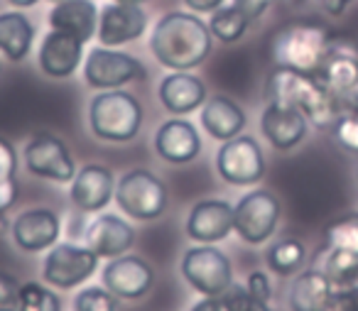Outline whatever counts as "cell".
I'll return each instance as SVG.
<instances>
[{
	"mask_svg": "<svg viewBox=\"0 0 358 311\" xmlns=\"http://www.w3.org/2000/svg\"><path fill=\"white\" fill-rule=\"evenodd\" d=\"M211 30L196 13L172 10L162 15L150 35V52L172 71H192L211 55Z\"/></svg>",
	"mask_w": 358,
	"mask_h": 311,
	"instance_id": "1",
	"label": "cell"
},
{
	"mask_svg": "<svg viewBox=\"0 0 358 311\" xmlns=\"http://www.w3.org/2000/svg\"><path fill=\"white\" fill-rule=\"evenodd\" d=\"M265 96L270 103L299 110L317 128H334L343 110L338 99L319 81L317 74H304V71L287 69V66H275L270 71Z\"/></svg>",
	"mask_w": 358,
	"mask_h": 311,
	"instance_id": "2",
	"label": "cell"
},
{
	"mask_svg": "<svg viewBox=\"0 0 358 311\" xmlns=\"http://www.w3.org/2000/svg\"><path fill=\"white\" fill-rule=\"evenodd\" d=\"M329 42L331 32L319 22H289L273 35L270 55L278 66L317 74Z\"/></svg>",
	"mask_w": 358,
	"mask_h": 311,
	"instance_id": "3",
	"label": "cell"
},
{
	"mask_svg": "<svg viewBox=\"0 0 358 311\" xmlns=\"http://www.w3.org/2000/svg\"><path fill=\"white\" fill-rule=\"evenodd\" d=\"M89 128L103 143H130L143 128V106L128 91H101L89 103Z\"/></svg>",
	"mask_w": 358,
	"mask_h": 311,
	"instance_id": "4",
	"label": "cell"
},
{
	"mask_svg": "<svg viewBox=\"0 0 358 311\" xmlns=\"http://www.w3.org/2000/svg\"><path fill=\"white\" fill-rule=\"evenodd\" d=\"M115 203L133 221H155L167 211V187L150 169H128L115 184Z\"/></svg>",
	"mask_w": 358,
	"mask_h": 311,
	"instance_id": "5",
	"label": "cell"
},
{
	"mask_svg": "<svg viewBox=\"0 0 358 311\" xmlns=\"http://www.w3.org/2000/svg\"><path fill=\"white\" fill-rule=\"evenodd\" d=\"M182 277L192 289H196L204 296H221L234 284V267L226 252H221L214 245L189 247L182 257Z\"/></svg>",
	"mask_w": 358,
	"mask_h": 311,
	"instance_id": "6",
	"label": "cell"
},
{
	"mask_svg": "<svg viewBox=\"0 0 358 311\" xmlns=\"http://www.w3.org/2000/svg\"><path fill=\"white\" fill-rule=\"evenodd\" d=\"M280 221V201L268 189H253L234 206V231L248 245H263Z\"/></svg>",
	"mask_w": 358,
	"mask_h": 311,
	"instance_id": "7",
	"label": "cell"
},
{
	"mask_svg": "<svg viewBox=\"0 0 358 311\" xmlns=\"http://www.w3.org/2000/svg\"><path fill=\"white\" fill-rule=\"evenodd\" d=\"M145 76L148 71L140 59L128 52H118L115 47H94L84 62V79L96 91L120 89L130 81H143Z\"/></svg>",
	"mask_w": 358,
	"mask_h": 311,
	"instance_id": "8",
	"label": "cell"
},
{
	"mask_svg": "<svg viewBox=\"0 0 358 311\" xmlns=\"http://www.w3.org/2000/svg\"><path fill=\"white\" fill-rule=\"evenodd\" d=\"M96 267H99V255L89 245L57 243L42 262V277L57 289H74L94 275Z\"/></svg>",
	"mask_w": 358,
	"mask_h": 311,
	"instance_id": "9",
	"label": "cell"
},
{
	"mask_svg": "<svg viewBox=\"0 0 358 311\" xmlns=\"http://www.w3.org/2000/svg\"><path fill=\"white\" fill-rule=\"evenodd\" d=\"M216 172L231 187H253L265 177L263 150L250 135H236L216 152Z\"/></svg>",
	"mask_w": 358,
	"mask_h": 311,
	"instance_id": "10",
	"label": "cell"
},
{
	"mask_svg": "<svg viewBox=\"0 0 358 311\" xmlns=\"http://www.w3.org/2000/svg\"><path fill=\"white\" fill-rule=\"evenodd\" d=\"M25 167L32 177L50 179L57 184H71L76 177V164L71 159V152L57 135L37 133L25 145Z\"/></svg>",
	"mask_w": 358,
	"mask_h": 311,
	"instance_id": "11",
	"label": "cell"
},
{
	"mask_svg": "<svg viewBox=\"0 0 358 311\" xmlns=\"http://www.w3.org/2000/svg\"><path fill=\"white\" fill-rule=\"evenodd\" d=\"M319 81L331 91L341 103L358 86V45L348 37H331L327 55L317 71Z\"/></svg>",
	"mask_w": 358,
	"mask_h": 311,
	"instance_id": "12",
	"label": "cell"
},
{
	"mask_svg": "<svg viewBox=\"0 0 358 311\" xmlns=\"http://www.w3.org/2000/svg\"><path fill=\"white\" fill-rule=\"evenodd\" d=\"M103 287L115 294V299L138 301L150 294L155 284V270L150 262H145L138 255H118L110 257V262L103 267Z\"/></svg>",
	"mask_w": 358,
	"mask_h": 311,
	"instance_id": "13",
	"label": "cell"
},
{
	"mask_svg": "<svg viewBox=\"0 0 358 311\" xmlns=\"http://www.w3.org/2000/svg\"><path fill=\"white\" fill-rule=\"evenodd\" d=\"M148 27V13L135 3H108L99 13L96 37L103 47H120L138 40Z\"/></svg>",
	"mask_w": 358,
	"mask_h": 311,
	"instance_id": "14",
	"label": "cell"
},
{
	"mask_svg": "<svg viewBox=\"0 0 358 311\" xmlns=\"http://www.w3.org/2000/svg\"><path fill=\"white\" fill-rule=\"evenodd\" d=\"M62 236V218L52 208H27L13 221V243L22 252H45Z\"/></svg>",
	"mask_w": 358,
	"mask_h": 311,
	"instance_id": "15",
	"label": "cell"
},
{
	"mask_svg": "<svg viewBox=\"0 0 358 311\" xmlns=\"http://www.w3.org/2000/svg\"><path fill=\"white\" fill-rule=\"evenodd\" d=\"M234 231V206L224 198H204L192 206L187 216V236L194 243L214 245Z\"/></svg>",
	"mask_w": 358,
	"mask_h": 311,
	"instance_id": "16",
	"label": "cell"
},
{
	"mask_svg": "<svg viewBox=\"0 0 358 311\" xmlns=\"http://www.w3.org/2000/svg\"><path fill=\"white\" fill-rule=\"evenodd\" d=\"M115 196V177L103 164H86L71 179L69 198L81 213L103 211Z\"/></svg>",
	"mask_w": 358,
	"mask_h": 311,
	"instance_id": "17",
	"label": "cell"
},
{
	"mask_svg": "<svg viewBox=\"0 0 358 311\" xmlns=\"http://www.w3.org/2000/svg\"><path fill=\"white\" fill-rule=\"evenodd\" d=\"M84 59V42L59 30H50L37 52L40 69L50 79H69Z\"/></svg>",
	"mask_w": 358,
	"mask_h": 311,
	"instance_id": "18",
	"label": "cell"
},
{
	"mask_svg": "<svg viewBox=\"0 0 358 311\" xmlns=\"http://www.w3.org/2000/svg\"><path fill=\"white\" fill-rule=\"evenodd\" d=\"M155 152L167 164H189L199 157L201 138L189 120L172 118L155 133Z\"/></svg>",
	"mask_w": 358,
	"mask_h": 311,
	"instance_id": "19",
	"label": "cell"
},
{
	"mask_svg": "<svg viewBox=\"0 0 358 311\" xmlns=\"http://www.w3.org/2000/svg\"><path fill=\"white\" fill-rule=\"evenodd\" d=\"M84 240L99 257H118L125 255L135 245V231L128 221L113 213H103L89 221L84 231Z\"/></svg>",
	"mask_w": 358,
	"mask_h": 311,
	"instance_id": "20",
	"label": "cell"
},
{
	"mask_svg": "<svg viewBox=\"0 0 358 311\" xmlns=\"http://www.w3.org/2000/svg\"><path fill=\"white\" fill-rule=\"evenodd\" d=\"M159 103L164 106V110L172 115H189L196 108L204 106L206 86L199 76L189 74V71H172L159 81Z\"/></svg>",
	"mask_w": 358,
	"mask_h": 311,
	"instance_id": "21",
	"label": "cell"
},
{
	"mask_svg": "<svg viewBox=\"0 0 358 311\" xmlns=\"http://www.w3.org/2000/svg\"><path fill=\"white\" fill-rule=\"evenodd\" d=\"M260 130L275 150L287 152L304 140L307 118L299 110L287 108V106L268 103V108L263 110V118H260Z\"/></svg>",
	"mask_w": 358,
	"mask_h": 311,
	"instance_id": "22",
	"label": "cell"
},
{
	"mask_svg": "<svg viewBox=\"0 0 358 311\" xmlns=\"http://www.w3.org/2000/svg\"><path fill=\"white\" fill-rule=\"evenodd\" d=\"M99 8L91 0H59L50 10V30H59L86 45L99 30Z\"/></svg>",
	"mask_w": 358,
	"mask_h": 311,
	"instance_id": "23",
	"label": "cell"
},
{
	"mask_svg": "<svg viewBox=\"0 0 358 311\" xmlns=\"http://www.w3.org/2000/svg\"><path fill=\"white\" fill-rule=\"evenodd\" d=\"M334 282L322 270L297 272L289 287V309L292 311H329L334 301Z\"/></svg>",
	"mask_w": 358,
	"mask_h": 311,
	"instance_id": "24",
	"label": "cell"
},
{
	"mask_svg": "<svg viewBox=\"0 0 358 311\" xmlns=\"http://www.w3.org/2000/svg\"><path fill=\"white\" fill-rule=\"evenodd\" d=\"M201 125L219 143L236 138L245 128V113L229 96H211L201 106Z\"/></svg>",
	"mask_w": 358,
	"mask_h": 311,
	"instance_id": "25",
	"label": "cell"
},
{
	"mask_svg": "<svg viewBox=\"0 0 358 311\" xmlns=\"http://www.w3.org/2000/svg\"><path fill=\"white\" fill-rule=\"evenodd\" d=\"M35 42V27L30 17L17 10L0 13V55L10 62L27 59Z\"/></svg>",
	"mask_w": 358,
	"mask_h": 311,
	"instance_id": "26",
	"label": "cell"
},
{
	"mask_svg": "<svg viewBox=\"0 0 358 311\" xmlns=\"http://www.w3.org/2000/svg\"><path fill=\"white\" fill-rule=\"evenodd\" d=\"M304 260H307V250H304V243L297 238H282L275 245L268 247L265 252V262H268V270H273L280 277H292L302 270Z\"/></svg>",
	"mask_w": 358,
	"mask_h": 311,
	"instance_id": "27",
	"label": "cell"
},
{
	"mask_svg": "<svg viewBox=\"0 0 358 311\" xmlns=\"http://www.w3.org/2000/svg\"><path fill=\"white\" fill-rule=\"evenodd\" d=\"M248 25H250V17L238 6H221L219 10L211 13V20H209L211 35L224 42V45L238 42L245 35Z\"/></svg>",
	"mask_w": 358,
	"mask_h": 311,
	"instance_id": "28",
	"label": "cell"
},
{
	"mask_svg": "<svg viewBox=\"0 0 358 311\" xmlns=\"http://www.w3.org/2000/svg\"><path fill=\"white\" fill-rule=\"evenodd\" d=\"M319 262H322V272L334 282V287H346L348 280L356 275L358 270V252L353 250H338V247H319Z\"/></svg>",
	"mask_w": 358,
	"mask_h": 311,
	"instance_id": "29",
	"label": "cell"
},
{
	"mask_svg": "<svg viewBox=\"0 0 358 311\" xmlns=\"http://www.w3.org/2000/svg\"><path fill=\"white\" fill-rule=\"evenodd\" d=\"M324 245L358 252V213H348L324 228Z\"/></svg>",
	"mask_w": 358,
	"mask_h": 311,
	"instance_id": "30",
	"label": "cell"
},
{
	"mask_svg": "<svg viewBox=\"0 0 358 311\" xmlns=\"http://www.w3.org/2000/svg\"><path fill=\"white\" fill-rule=\"evenodd\" d=\"M15 311H62V299L40 282H25Z\"/></svg>",
	"mask_w": 358,
	"mask_h": 311,
	"instance_id": "31",
	"label": "cell"
},
{
	"mask_svg": "<svg viewBox=\"0 0 358 311\" xmlns=\"http://www.w3.org/2000/svg\"><path fill=\"white\" fill-rule=\"evenodd\" d=\"M219 301H221V306H224V311H273L270 304L255 299V296L241 284H231L229 289L219 296Z\"/></svg>",
	"mask_w": 358,
	"mask_h": 311,
	"instance_id": "32",
	"label": "cell"
},
{
	"mask_svg": "<svg viewBox=\"0 0 358 311\" xmlns=\"http://www.w3.org/2000/svg\"><path fill=\"white\" fill-rule=\"evenodd\" d=\"M331 130L343 150L358 154V108H343Z\"/></svg>",
	"mask_w": 358,
	"mask_h": 311,
	"instance_id": "33",
	"label": "cell"
},
{
	"mask_svg": "<svg viewBox=\"0 0 358 311\" xmlns=\"http://www.w3.org/2000/svg\"><path fill=\"white\" fill-rule=\"evenodd\" d=\"M74 311H115V294L106 287H84L74 299Z\"/></svg>",
	"mask_w": 358,
	"mask_h": 311,
	"instance_id": "34",
	"label": "cell"
},
{
	"mask_svg": "<svg viewBox=\"0 0 358 311\" xmlns=\"http://www.w3.org/2000/svg\"><path fill=\"white\" fill-rule=\"evenodd\" d=\"M245 289H248L255 299L265 301V304H270V299H273V284H270L268 275H265V272H260V270L250 272L248 282H245Z\"/></svg>",
	"mask_w": 358,
	"mask_h": 311,
	"instance_id": "35",
	"label": "cell"
},
{
	"mask_svg": "<svg viewBox=\"0 0 358 311\" xmlns=\"http://www.w3.org/2000/svg\"><path fill=\"white\" fill-rule=\"evenodd\" d=\"M22 284L17 282V277H13L10 272H0V306H13L15 309L17 299H20Z\"/></svg>",
	"mask_w": 358,
	"mask_h": 311,
	"instance_id": "36",
	"label": "cell"
},
{
	"mask_svg": "<svg viewBox=\"0 0 358 311\" xmlns=\"http://www.w3.org/2000/svg\"><path fill=\"white\" fill-rule=\"evenodd\" d=\"M15 167H17L15 147L6 138H0V179L15 177Z\"/></svg>",
	"mask_w": 358,
	"mask_h": 311,
	"instance_id": "37",
	"label": "cell"
},
{
	"mask_svg": "<svg viewBox=\"0 0 358 311\" xmlns=\"http://www.w3.org/2000/svg\"><path fill=\"white\" fill-rule=\"evenodd\" d=\"M17 198V182L15 177L0 179V218L10 211V206L15 203Z\"/></svg>",
	"mask_w": 358,
	"mask_h": 311,
	"instance_id": "38",
	"label": "cell"
},
{
	"mask_svg": "<svg viewBox=\"0 0 358 311\" xmlns=\"http://www.w3.org/2000/svg\"><path fill=\"white\" fill-rule=\"evenodd\" d=\"M273 3H275V0H234V6H238L241 10L250 17V20H255V17L263 15V13L268 10Z\"/></svg>",
	"mask_w": 358,
	"mask_h": 311,
	"instance_id": "39",
	"label": "cell"
},
{
	"mask_svg": "<svg viewBox=\"0 0 358 311\" xmlns=\"http://www.w3.org/2000/svg\"><path fill=\"white\" fill-rule=\"evenodd\" d=\"M185 3L192 13H196V15H211V13L219 10V8L224 6L226 0H185Z\"/></svg>",
	"mask_w": 358,
	"mask_h": 311,
	"instance_id": "40",
	"label": "cell"
},
{
	"mask_svg": "<svg viewBox=\"0 0 358 311\" xmlns=\"http://www.w3.org/2000/svg\"><path fill=\"white\" fill-rule=\"evenodd\" d=\"M317 3L329 13V15H341V13L351 6L353 0H317Z\"/></svg>",
	"mask_w": 358,
	"mask_h": 311,
	"instance_id": "41",
	"label": "cell"
},
{
	"mask_svg": "<svg viewBox=\"0 0 358 311\" xmlns=\"http://www.w3.org/2000/svg\"><path fill=\"white\" fill-rule=\"evenodd\" d=\"M189 311H224V306H221L219 296H204V299L196 301Z\"/></svg>",
	"mask_w": 358,
	"mask_h": 311,
	"instance_id": "42",
	"label": "cell"
},
{
	"mask_svg": "<svg viewBox=\"0 0 358 311\" xmlns=\"http://www.w3.org/2000/svg\"><path fill=\"white\" fill-rule=\"evenodd\" d=\"M338 289H346V291H353V294L358 296V270H356V275L348 280V284L346 287H338Z\"/></svg>",
	"mask_w": 358,
	"mask_h": 311,
	"instance_id": "43",
	"label": "cell"
},
{
	"mask_svg": "<svg viewBox=\"0 0 358 311\" xmlns=\"http://www.w3.org/2000/svg\"><path fill=\"white\" fill-rule=\"evenodd\" d=\"M10 3H13L15 8H32V6L37 3V0H10Z\"/></svg>",
	"mask_w": 358,
	"mask_h": 311,
	"instance_id": "44",
	"label": "cell"
},
{
	"mask_svg": "<svg viewBox=\"0 0 358 311\" xmlns=\"http://www.w3.org/2000/svg\"><path fill=\"white\" fill-rule=\"evenodd\" d=\"M115 3H135V6H143L145 0H115Z\"/></svg>",
	"mask_w": 358,
	"mask_h": 311,
	"instance_id": "45",
	"label": "cell"
},
{
	"mask_svg": "<svg viewBox=\"0 0 358 311\" xmlns=\"http://www.w3.org/2000/svg\"><path fill=\"white\" fill-rule=\"evenodd\" d=\"M0 311H15L13 306H0Z\"/></svg>",
	"mask_w": 358,
	"mask_h": 311,
	"instance_id": "46",
	"label": "cell"
},
{
	"mask_svg": "<svg viewBox=\"0 0 358 311\" xmlns=\"http://www.w3.org/2000/svg\"><path fill=\"white\" fill-rule=\"evenodd\" d=\"M55 3H57V0H55Z\"/></svg>",
	"mask_w": 358,
	"mask_h": 311,
	"instance_id": "47",
	"label": "cell"
}]
</instances>
